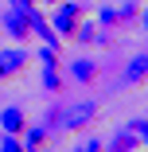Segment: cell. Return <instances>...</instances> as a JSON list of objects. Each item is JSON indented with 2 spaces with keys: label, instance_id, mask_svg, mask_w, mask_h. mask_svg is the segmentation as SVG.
I'll list each match as a JSON object with an SVG mask.
<instances>
[{
  "label": "cell",
  "instance_id": "cell-9",
  "mask_svg": "<svg viewBox=\"0 0 148 152\" xmlns=\"http://www.w3.org/2000/svg\"><path fill=\"white\" fill-rule=\"evenodd\" d=\"M125 82L136 90V86H148V51L133 55L129 63H125Z\"/></svg>",
  "mask_w": 148,
  "mask_h": 152
},
{
  "label": "cell",
  "instance_id": "cell-19",
  "mask_svg": "<svg viewBox=\"0 0 148 152\" xmlns=\"http://www.w3.org/2000/svg\"><path fill=\"white\" fill-rule=\"evenodd\" d=\"M39 4H58V0H39Z\"/></svg>",
  "mask_w": 148,
  "mask_h": 152
},
{
  "label": "cell",
  "instance_id": "cell-11",
  "mask_svg": "<svg viewBox=\"0 0 148 152\" xmlns=\"http://www.w3.org/2000/svg\"><path fill=\"white\" fill-rule=\"evenodd\" d=\"M70 39H74L78 47H94V43H98V23H90V20L82 16V23L74 27V35H70Z\"/></svg>",
  "mask_w": 148,
  "mask_h": 152
},
{
  "label": "cell",
  "instance_id": "cell-5",
  "mask_svg": "<svg viewBox=\"0 0 148 152\" xmlns=\"http://www.w3.org/2000/svg\"><path fill=\"white\" fill-rule=\"evenodd\" d=\"M0 31H4L12 43H27V39H31V23H27V12L8 8V12H4V20H0Z\"/></svg>",
  "mask_w": 148,
  "mask_h": 152
},
{
  "label": "cell",
  "instance_id": "cell-10",
  "mask_svg": "<svg viewBox=\"0 0 148 152\" xmlns=\"http://www.w3.org/2000/svg\"><path fill=\"white\" fill-rule=\"evenodd\" d=\"M23 125H27V113H23V105H4V109H0V133H12V137H20V133H23Z\"/></svg>",
  "mask_w": 148,
  "mask_h": 152
},
{
  "label": "cell",
  "instance_id": "cell-4",
  "mask_svg": "<svg viewBox=\"0 0 148 152\" xmlns=\"http://www.w3.org/2000/svg\"><path fill=\"white\" fill-rule=\"evenodd\" d=\"M27 66H31V51H27L23 43H12V47H4V51H0V82L20 78Z\"/></svg>",
  "mask_w": 148,
  "mask_h": 152
},
{
  "label": "cell",
  "instance_id": "cell-1",
  "mask_svg": "<svg viewBox=\"0 0 148 152\" xmlns=\"http://www.w3.org/2000/svg\"><path fill=\"white\" fill-rule=\"evenodd\" d=\"M98 117H101V105H98L94 98H82V102H70V105L58 109V129H66V133H86Z\"/></svg>",
  "mask_w": 148,
  "mask_h": 152
},
{
  "label": "cell",
  "instance_id": "cell-2",
  "mask_svg": "<svg viewBox=\"0 0 148 152\" xmlns=\"http://www.w3.org/2000/svg\"><path fill=\"white\" fill-rule=\"evenodd\" d=\"M66 82V70H63V58H58V47H39V86L47 94H58Z\"/></svg>",
  "mask_w": 148,
  "mask_h": 152
},
{
  "label": "cell",
  "instance_id": "cell-7",
  "mask_svg": "<svg viewBox=\"0 0 148 152\" xmlns=\"http://www.w3.org/2000/svg\"><path fill=\"white\" fill-rule=\"evenodd\" d=\"M20 140H23L27 152H47L51 148V129L43 125V121H27L23 133H20Z\"/></svg>",
  "mask_w": 148,
  "mask_h": 152
},
{
  "label": "cell",
  "instance_id": "cell-16",
  "mask_svg": "<svg viewBox=\"0 0 148 152\" xmlns=\"http://www.w3.org/2000/svg\"><path fill=\"white\" fill-rule=\"evenodd\" d=\"M0 152H27V148H23V140H20V137L4 133V140H0Z\"/></svg>",
  "mask_w": 148,
  "mask_h": 152
},
{
  "label": "cell",
  "instance_id": "cell-8",
  "mask_svg": "<svg viewBox=\"0 0 148 152\" xmlns=\"http://www.w3.org/2000/svg\"><path fill=\"white\" fill-rule=\"evenodd\" d=\"M101 144H105V152H140V137H136L129 125L117 129V133H113L109 140H101Z\"/></svg>",
  "mask_w": 148,
  "mask_h": 152
},
{
  "label": "cell",
  "instance_id": "cell-13",
  "mask_svg": "<svg viewBox=\"0 0 148 152\" xmlns=\"http://www.w3.org/2000/svg\"><path fill=\"white\" fill-rule=\"evenodd\" d=\"M70 152H105V144H101V137H94V133H90V137H82Z\"/></svg>",
  "mask_w": 148,
  "mask_h": 152
},
{
  "label": "cell",
  "instance_id": "cell-17",
  "mask_svg": "<svg viewBox=\"0 0 148 152\" xmlns=\"http://www.w3.org/2000/svg\"><path fill=\"white\" fill-rule=\"evenodd\" d=\"M8 8H20V12H31V8H39V0H8Z\"/></svg>",
  "mask_w": 148,
  "mask_h": 152
},
{
  "label": "cell",
  "instance_id": "cell-12",
  "mask_svg": "<svg viewBox=\"0 0 148 152\" xmlns=\"http://www.w3.org/2000/svg\"><path fill=\"white\" fill-rule=\"evenodd\" d=\"M98 27H121V16H117L113 4H101L98 8Z\"/></svg>",
  "mask_w": 148,
  "mask_h": 152
},
{
  "label": "cell",
  "instance_id": "cell-15",
  "mask_svg": "<svg viewBox=\"0 0 148 152\" xmlns=\"http://www.w3.org/2000/svg\"><path fill=\"white\" fill-rule=\"evenodd\" d=\"M129 129L140 137V148L148 152V117H133V121H129Z\"/></svg>",
  "mask_w": 148,
  "mask_h": 152
},
{
  "label": "cell",
  "instance_id": "cell-14",
  "mask_svg": "<svg viewBox=\"0 0 148 152\" xmlns=\"http://www.w3.org/2000/svg\"><path fill=\"white\" fill-rule=\"evenodd\" d=\"M117 16H121V23H133L140 16V0H125V4L117 8Z\"/></svg>",
  "mask_w": 148,
  "mask_h": 152
},
{
  "label": "cell",
  "instance_id": "cell-3",
  "mask_svg": "<svg viewBox=\"0 0 148 152\" xmlns=\"http://www.w3.org/2000/svg\"><path fill=\"white\" fill-rule=\"evenodd\" d=\"M47 23L63 35V43H70L74 27L82 23V4H78V0H58V4H51V20Z\"/></svg>",
  "mask_w": 148,
  "mask_h": 152
},
{
  "label": "cell",
  "instance_id": "cell-6",
  "mask_svg": "<svg viewBox=\"0 0 148 152\" xmlns=\"http://www.w3.org/2000/svg\"><path fill=\"white\" fill-rule=\"evenodd\" d=\"M63 70H66L78 86H94V82L101 78V58H70Z\"/></svg>",
  "mask_w": 148,
  "mask_h": 152
},
{
  "label": "cell",
  "instance_id": "cell-18",
  "mask_svg": "<svg viewBox=\"0 0 148 152\" xmlns=\"http://www.w3.org/2000/svg\"><path fill=\"white\" fill-rule=\"evenodd\" d=\"M136 20H140V27L148 31V8H140V16H136Z\"/></svg>",
  "mask_w": 148,
  "mask_h": 152
}]
</instances>
